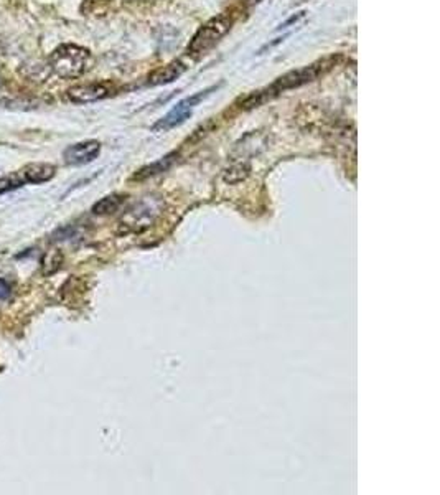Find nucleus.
Here are the masks:
<instances>
[{
  "label": "nucleus",
  "instance_id": "1",
  "mask_svg": "<svg viewBox=\"0 0 440 495\" xmlns=\"http://www.w3.org/2000/svg\"><path fill=\"white\" fill-rule=\"evenodd\" d=\"M50 68L56 76L66 78H79L86 73L93 65L91 51L78 45H60L50 55Z\"/></svg>",
  "mask_w": 440,
  "mask_h": 495
},
{
  "label": "nucleus",
  "instance_id": "2",
  "mask_svg": "<svg viewBox=\"0 0 440 495\" xmlns=\"http://www.w3.org/2000/svg\"><path fill=\"white\" fill-rule=\"evenodd\" d=\"M232 24H235V19L227 14L216 15V17L208 20L203 27L196 31L192 41H190L188 55H192L193 58H200L205 53H208L222 36L231 30Z\"/></svg>",
  "mask_w": 440,
  "mask_h": 495
},
{
  "label": "nucleus",
  "instance_id": "3",
  "mask_svg": "<svg viewBox=\"0 0 440 495\" xmlns=\"http://www.w3.org/2000/svg\"><path fill=\"white\" fill-rule=\"evenodd\" d=\"M335 63H337V58H328V60L317 61L310 66H305V68H300V70L290 71V73H287V75L280 76L279 80L275 81L272 86H270L269 93L279 94V93L289 91V89L304 86V84H307V83L315 81L318 76L325 75L328 70H332V68L335 66Z\"/></svg>",
  "mask_w": 440,
  "mask_h": 495
},
{
  "label": "nucleus",
  "instance_id": "4",
  "mask_svg": "<svg viewBox=\"0 0 440 495\" xmlns=\"http://www.w3.org/2000/svg\"><path fill=\"white\" fill-rule=\"evenodd\" d=\"M162 212V203L155 198H147L142 200L140 203H137L134 208H131L127 212L123 220H121V228L123 233H140V231L147 230L148 226H152L153 221L158 218V215Z\"/></svg>",
  "mask_w": 440,
  "mask_h": 495
},
{
  "label": "nucleus",
  "instance_id": "5",
  "mask_svg": "<svg viewBox=\"0 0 440 495\" xmlns=\"http://www.w3.org/2000/svg\"><path fill=\"white\" fill-rule=\"evenodd\" d=\"M213 88L206 89V91H201L198 94H195L192 98L183 99V101H180L177 106H173L168 113L163 116V118L158 121V123L153 126V131H168L177 128V126L183 124L185 121H187L190 116H192L193 109L198 106L200 101H203V99L208 96L210 91Z\"/></svg>",
  "mask_w": 440,
  "mask_h": 495
},
{
  "label": "nucleus",
  "instance_id": "6",
  "mask_svg": "<svg viewBox=\"0 0 440 495\" xmlns=\"http://www.w3.org/2000/svg\"><path fill=\"white\" fill-rule=\"evenodd\" d=\"M113 94V86L109 83H86V84H78L68 89V98L70 101L76 104H89L96 103L101 99L108 98Z\"/></svg>",
  "mask_w": 440,
  "mask_h": 495
},
{
  "label": "nucleus",
  "instance_id": "7",
  "mask_svg": "<svg viewBox=\"0 0 440 495\" xmlns=\"http://www.w3.org/2000/svg\"><path fill=\"white\" fill-rule=\"evenodd\" d=\"M101 152V144L98 141H84L66 147L63 152V159L68 165H84L98 159Z\"/></svg>",
  "mask_w": 440,
  "mask_h": 495
},
{
  "label": "nucleus",
  "instance_id": "8",
  "mask_svg": "<svg viewBox=\"0 0 440 495\" xmlns=\"http://www.w3.org/2000/svg\"><path fill=\"white\" fill-rule=\"evenodd\" d=\"M187 70V66L183 65L182 61H172L168 63V65L158 68L152 73L150 76H148V84L150 86H160V84H168L180 78Z\"/></svg>",
  "mask_w": 440,
  "mask_h": 495
},
{
  "label": "nucleus",
  "instance_id": "9",
  "mask_svg": "<svg viewBox=\"0 0 440 495\" xmlns=\"http://www.w3.org/2000/svg\"><path fill=\"white\" fill-rule=\"evenodd\" d=\"M56 173V167L51 164H29L24 167L22 177L26 183L50 182Z\"/></svg>",
  "mask_w": 440,
  "mask_h": 495
},
{
  "label": "nucleus",
  "instance_id": "10",
  "mask_svg": "<svg viewBox=\"0 0 440 495\" xmlns=\"http://www.w3.org/2000/svg\"><path fill=\"white\" fill-rule=\"evenodd\" d=\"M177 157H178L177 152H172V154L165 155L163 159L153 162V164L147 165L144 168H140V170L137 172L132 178H134V180H145V178H148V177H153V175H158V173H162V172H167L168 168L173 165V162H175V159H177Z\"/></svg>",
  "mask_w": 440,
  "mask_h": 495
},
{
  "label": "nucleus",
  "instance_id": "11",
  "mask_svg": "<svg viewBox=\"0 0 440 495\" xmlns=\"http://www.w3.org/2000/svg\"><path fill=\"white\" fill-rule=\"evenodd\" d=\"M124 200H126L124 195H119V193L108 195V197L101 198L99 202L94 203L93 213L94 215H111V213L118 212V210L121 208V205L124 203Z\"/></svg>",
  "mask_w": 440,
  "mask_h": 495
},
{
  "label": "nucleus",
  "instance_id": "12",
  "mask_svg": "<svg viewBox=\"0 0 440 495\" xmlns=\"http://www.w3.org/2000/svg\"><path fill=\"white\" fill-rule=\"evenodd\" d=\"M61 265H63L61 251H58V250L48 251L44 256V260H41V275L44 276L55 275V272L61 267Z\"/></svg>",
  "mask_w": 440,
  "mask_h": 495
},
{
  "label": "nucleus",
  "instance_id": "13",
  "mask_svg": "<svg viewBox=\"0 0 440 495\" xmlns=\"http://www.w3.org/2000/svg\"><path fill=\"white\" fill-rule=\"evenodd\" d=\"M24 183H25L24 177H19L17 173H15V175L2 177V178H0V195L9 193V192H12V190H17V188L22 187Z\"/></svg>",
  "mask_w": 440,
  "mask_h": 495
},
{
  "label": "nucleus",
  "instance_id": "14",
  "mask_svg": "<svg viewBox=\"0 0 440 495\" xmlns=\"http://www.w3.org/2000/svg\"><path fill=\"white\" fill-rule=\"evenodd\" d=\"M12 296V284L7 279H0V301H7Z\"/></svg>",
  "mask_w": 440,
  "mask_h": 495
}]
</instances>
